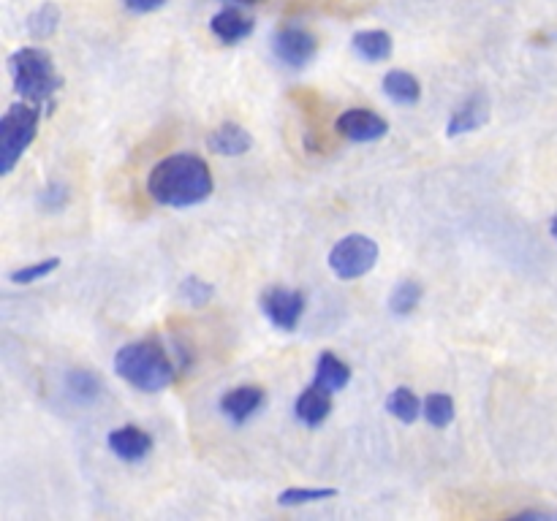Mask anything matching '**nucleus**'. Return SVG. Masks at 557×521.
Listing matches in <instances>:
<instances>
[{"mask_svg":"<svg viewBox=\"0 0 557 521\" xmlns=\"http://www.w3.org/2000/svg\"><path fill=\"white\" fill-rule=\"evenodd\" d=\"M212 171L204 158L193 152H177L158 161L147 174L150 199L164 207H196L212 196Z\"/></svg>","mask_w":557,"mask_h":521,"instance_id":"nucleus-1","label":"nucleus"},{"mask_svg":"<svg viewBox=\"0 0 557 521\" xmlns=\"http://www.w3.org/2000/svg\"><path fill=\"white\" fill-rule=\"evenodd\" d=\"M117 378L142 394H155L172 386L177 378V364L158 340H136L123 345L115 356Z\"/></svg>","mask_w":557,"mask_h":521,"instance_id":"nucleus-2","label":"nucleus"},{"mask_svg":"<svg viewBox=\"0 0 557 521\" xmlns=\"http://www.w3.org/2000/svg\"><path fill=\"white\" fill-rule=\"evenodd\" d=\"M9 71L14 90L22 101L36 106H52V98L63 87V76L55 68V57L44 47H22L9 57Z\"/></svg>","mask_w":557,"mask_h":521,"instance_id":"nucleus-3","label":"nucleus"},{"mask_svg":"<svg viewBox=\"0 0 557 521\" xmlns=\"http://www.w3.org/2000/svg\"><path fill=\"white\" fill-rule=\"evenodd\" d=\"M41 120V106L22 101L6 109L0 117V174L6 177L22 161V155L36 142Z\"/></svg>","mask_w":557,"mask_h":521,"instance_id":"nucleus-4","label":"nucleus"},{"mask_svg":"<svg viewBox=\"0 0 557 521\" xmlns=\"http://www.w3.org/2000/svg\"><path fill=\"white\" fill-rule=\"evenodd\" d=\"M378 242L370 239L367 234H348L329 250V269L335 272L340 280H359V277L370 275L378 264Z\"/></svg>","mask_w":557,"mask_h":521,"instance_id":"nucleus-5","label":"nucleus"},{"mask_svg":"<svg viewBox=\"0 0 557 521\" xmlns=\"http://www.w3.org/2000/svg\"><path fill=\"white\" fill-rule=\"evenodd\" d=\"M261 313L267 315V321L275 329L283 332H294L305 315V294L294 291V288H283V285H272L267 288L259 299Z\"/></svg>","mask_w":557,"mask_h":521,"instance_id":"nucleus-6","label":"nucleus"},{"mask_svg":"<svg viewBox=\"0 0 557 521\" xmlns=\"http://www.w3.org/2000/svg\"><path fill=\"white\" fill-rule=\"evenodd\" d=\"M272 52L283 66L289 68H305L316 57L318 41L308 28L299 25H283L275 30L272 36Z\"/></svg>","mask_w":557,"mask_h":521,"instance_id":"nucleus-7","label":"nucleus"},{"mask_svg":"<svg viewBox=\"0 0 557 521\" xmlns=\"http://www.w3.org/2000/svg\"><path fill=\"white\" fill-rule=\"evenodd\" d=\"M335 131L354 144L378 142L389 133V123L370 109H348L335 120Z\"/></svg>","mask_w":557,"mask_h":521,"instance_id":"nucleus-8","label":"nucleus"},{"mask_svg":"<svg viewBox=\"0 0 557 521\" xmlns=\"http://www.w3.org/2000/svg\"><path fill=\"white\" fill-rule=\"evenodd\" d=\"M490 112V95L481 93V90L479 93L468 95V98L457 106V112L452 114L449 125H446V136L454 139V136H465V133L479 131V128H484V125L490 123Z\"/></svg>","mask_w":557,"mask_h":521,"instance_id":"nucleus-9","label":"nucleus"},{"mask_svg":"<svg viewBox=\"0 0 557 521\" xmlns=\"http://www.w3.org/2000/svg\"><path fill=\"white\" fill-rule=\"evenodd\" d=\"M106 446L120 462H142L153 451V437L139 427H120L109 432Z\"/></svg>","mask_w":557,"mask_h":521,"instance_id":"nucleus-10","label":"nucleus"},{"mask_svg":"<svg viewBox=\"0 0 557 521\" xmlns=\"http://www.w3.org/2000/svg\"><path fill=\"white\" fill-rule=\"evenodd\" d=\"M267 402V394L259 386H240L226 391L221 397V413L231 424H245L250 416H256Z\"/></svg>","mask_w":557,"mask_h":521,"instance_id":"nucleus-11","label":"nucleus"},{"mask_svg":"<svg viewBox=\"0 0 557 521\" xmlns=\"http://www.w3.org/2000/svg\"><path fill=\"white\" fill-rule=\"evenodd\" d=\"M253 28H256L253 17L242 14L240 9L218 11V14H215V17H212V22H210V30L215 33V38H218V41H223L226 47H234V44L245 41V38L253 33Z\"/></svg>","mask_w":557,"mask_h":521,"instance_id":"nucleus-12","label":"nucleus"},{"mask_svg":"<svg viewBox=\"0 0 557 521\" xmlns=\"http://www.w3.org/2000/svg\"><path fill=\"white\" fill-rule=\"evenodd\" d=\"M294 413H297V418L305 427H321L329 418V413H332V394L313 383V386H308V389L297 397Z\"/></svg>","mask_w":557,"mask_h":521,"instance_id":"nucleus-13","label":"nucleus"},{"mask_svg":"<svg viewBox=\"0 0 557 521\" xmlns=\"http://www.w3.org/2000/svg\"><path fill=\"white\" fill-rule=\"evenodd\" d=\"M207 147L215 155H223V158H240V155H245L253 147V136L242 125L223 123L210 133Z\"/></svg>","mask_w":557,"mask_h":521,"instance_id":"nucleus-14","label":"nucleus"},{"mask_svg":"<svg viewBox=\"0 0 557 521\" xmlns=\"http://www.w3.org/2000/svg\"><path fill=\"white\" fill-rule=\"evenodd\" d=\"M351 47L367 63H386L394 52V41L386 30H359L351 38Z\"/></svg>","mask_w":557,"mask_h":521,"instance_id":"nucleus-15","label":"nucleus"},{"mask_svg":"<svg viewBox=\"0 0 557 521\" xmlns=\"http://www.w3.org/2000/svg\"><path fill=\"white\" fill-rule=\"evenodd\" d=\"M348 380H351V367H348L346 361H340L335 353H321L316 361V378L313 383L321 386L324 391L329 394H337V391H343L348 386Z\"/></svg>","mask_w":557,"mask_h":521,"instance_id":"nucleus-16","label":"nucleus"},{"mask_svg":"<svg viewBox=\"0 0 557 521\" xmlns=\"http://www.w3.org/2000/svg\"><path fill=\"white\" fill-rule=\"evenodd\" d=\"M384 95L400 106H413L422 101V85L408 71H389L384 76Z\"/></svg>","mask_w":557,"mask_h":521,"instance_id":"nucleus-17","label":"nucleus"},{"mask_svg":"<svg viewBox=\"0 0 557 521\" xmlns=\"http://www.w3.org/2000/svg\"><path fill=\"white\" fill-rule=\"evenodd\" d=\"M60 19H63V14H60L58 3L44 0L39 9L28 14V19H25V30H28V36L33 38V41H49V38L58 33Z\"/></svg>","mask_w":557,"mask_h":521,"instance_id":"nucleus-18","label":"nucleus"},{"mask_svg":"<svg viewBox=\"0 0 557 521\" xmlns=\"http://www.w3.org/2000/svg\"><path fill=\"white\" fill-rule=\"evenodd\" d=\"M386 410H389L400 424H413L416 418L422 416V402H419V397H416L408 386H397V389L386 397Z\"/></svg>","mask_w":557,"mask_h":521,"instance_id":"nucleus-19","label":"nucleus"},{"mask_svg":"<svg viewBox=\"0 0 557 521\" xmlns=\"http://www.w3.org/2000/svg\"><path fill=\"white\" fill-rule=\"evenodd\" d=\"M422 294V283H416V280H400V283L394 285L392 296H389V310H392L394 315L405 318V315H411L413 310L419 307Z\"/></svg>","mask_w":557,"mask_h":521,"instance_id":"nucleus-20","label":"nucleus"},{"mask_svg":"<svg viewBox=\"0 0 557 521\" xmlns=\"http://www.w3.org/2000/svg\"><path fill=\"white\" fill-rule=\"evenodd\" d=\"M422 416L427 418V424L435 429H446L454 421V399L449 394L435 391L422 402Z\"/></svg>","mask_w":557,"mask_h":521,"instance_id":"nucleus-21","label":"nucleus"},{"mask_svg":"<svg viewBox=\"0 0 557 521\" xmlns=\"http://www.w3.org/2000/svg\"><path fill=\"white\" fill-rule=\"evenodd\" d=\"M66 389L77 402H93L101 394V380L90 370H71L66 375Z\"/></svg>","mask_w":557,"mask_h":521,"instance_id":"nucleus-22","label":"nucleus"},{"mask_svg":"<svg viewBox=\"0 0 557 521\" xmlns=\"http://www.w3.org/2000/svg\"><path fill=\"white\" fill-rule=\"evenodd\" d=\"M337 494L340 492H337L335 486H321V489H313V486L299 489V486H294V489H286V492L278 494V505H283V508H297V505L332 500V497H337Z\"/></svg>","mask_w":557,"mask_h":521,"instance_id":"nucleus-23","label":"nucleus"},{"mask_svg":"<svg viewBox=\"0 0 557 521\" xmlns=\"http://www.w3.org/2000/svg\"><path fill=\"white\" fill-rule=\"evenodd\" d=\"M58 266H60L58 256L44 258V261H39V264L22 266V269H17V272H11L9 280L17 285H33L39 283V280H44V277L52 275V272H58Z\"/></svg>","mask_w":557,"mask_h":521,"instance_id":"nucleus-24","label":"nucleus"},{"mask_svg":"<svg viewBox=\"0 0 557 521\" xmlns=\"http://www.w3.org/2000/svg\"><path fill=\"white\" fill-rule=\"evenodd\" d=\"M180 296L191 307H207L212 302V296H215V288H212V283L202 280V277L191 275L180 283Z\"/></svg>","mask_w":557,"mask_h":521,"instance_id":"nucleus-25","label":"nucleus"},{"mask_svg":"<svg viewBox=\"0 0 557 521\" xmlns=\"http://www.w3.org/2000/svg\"><path fill=\"white\" fill-rule=\"evenodd\" d=\"M68 207V188L63 182H49L47 188L39 193V209L49 212V215H58L60 209Z\"/></svg>","mask_w":557,"mask_h":521,"instance_id":"nucleus-26","label":"nucleus"},{"mask_svg":"<svg viewBox=\"0 0 557 521\" xmlns=\"http://www.w3.org/2000/svg\"><path fill=\"white\" fill-rule=\"evenodd\" d=\"M169 0H123V6L134 14H153V11L164 9Z\"/></svg>","mask_w":557,"mask_h":521,"instance_id":"nucleus-27","label":"nucleus"},{"mask_svg":"<svg viewBox=\"0 0 557 521\" xmlns=\"http://www.w3.org/2000/svg\"><path fill=\"white\" fill-rule=\"evenodd\" d=\"M514 519H519V521H530V519L555 521L557 519V511H519V513H514Z\"/></svg>","mask_w":557,"mask_h":521,"instance_id":"nucleus-28","label":"nucleus"},{"mask_svg":"<svg viewBox=\"0 0 557 521\" xmlns=\"http://www.w3.org/2000/svg\"><path fill=\"white\" fill-rule=\"evenodd\" d=\"M549 231H552V237H555V242H557V215L552 218V223H549Z\"/></svg>","mask_w":557,"mask_h":521,"instance_id":"nucleus-29","label":"nucleus"},{"mask_svg":"<svg viewBox=\"0 0 557 521\" xmlns=\"http://www.w3.org/2000/svg\"><path fill=\"white\" fill-rule=\"evenodd\" d=\"M234 3H242V6H256V3H264V0H234Z\"/></svg>","mask_w":557,"mask_h":521,"instance_id":"nucleus-30","label":"nucleus"}]
</instances>
